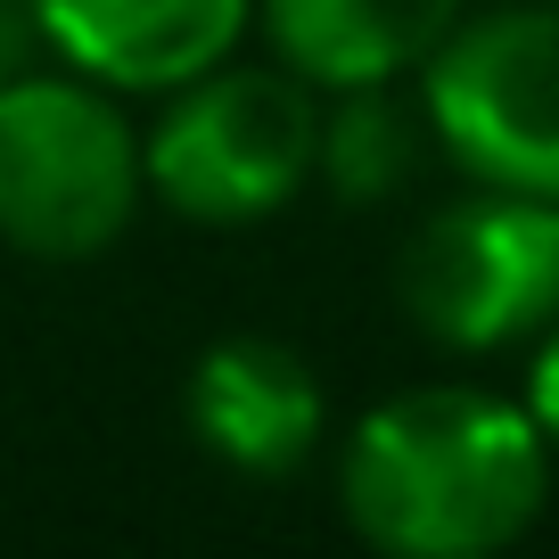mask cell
I'll list each match as a JSON object with an SVG mask.
<instances>
[{
  "label": "cell",
  "mask_w": 559,
  "mask_h": 559,
  "mask_svg": "<svg viewBox=\"0 0 559 559\" xmlns=\"http://www.w3.org/2000/svg\"><path fill=\"white\" fill-rule=\"evenodd\" d=\"M337 502L386 559H486L543 519L551 444L493 386H403L346 437Z\"/></svg>",
  "instance_id": "6da1fadb"
},
{
  "label": "cell",
  "mask_w": 559,
  "mask_h": 559,
  "mask_svg": "<svg viewBox=\"0 0 559 559\" xmlns=\"http://www.w3.org/2000/svg\"><path fill=\"white\" fill-rule=\"evenodd\" d=\"M148 198L140 123L91 74H25L0 91V239L41 263H83L132 230Z\"/></svg>",
  "instance_id": "7a4b0ae2"
},
{
  "label": "cell",
  "mask_w": 559,
  "mask_h": 559,
  "mask_svg": "<svg viewBox=\"0 0 559 559\" xmlns=\"http://www.w3.org/2000/svg\"><path fill=\"white\" fill-rule=\"evenodd\" d=\"M140 157H148L157 206L181 223H263L313 181L321 91L288 67H206L181 91H165L157 123L140 132Z\"/></svg>",
  "instance_id": "3957f363"
},
{
  "label": "cell",
  "mask_w": 559,
  "mask_h": 559,
  "mask_svg": "<svg viewBox=\"0 0 559 559\" xmlns=\"http://www.w3.org/2000/svg\"><path fill=\"white\" fill-rule=\"evenodd\" d=\"M419 116L469 181L559 198V9L461 17L419 67Z\"/></svg>",
  "instance_id": "277c9868"
},
{
  "label": "cell",
  "mask_w": 559,
  "mask_h": 559,
  "mask_svg": "<svg viewBox=\"0 0 559 559\" xmlns=\"http://www.w3.org/2000/svg\"><path fill=\"white\" fill-rule=\"evenodd\" d=\"M403 313L453 354L535 346L559 321V198L486 190L403 247Z\"/></svg>",
  "instance_id": "5b68a950"
},
{
  "label": "cell",
  "mask_w": 559,
  "mask_h": 559,
  "mask_svg": "<svg viewBox=\"0 0 559 559\" xmlns=\"http://www.w3.org/2000/svg\"><path fill=\"white\" fill-rule=\"evenodd\" d=\"M34 17L50 34V58H67L74 74L123 99H165L239 50L255 0H34Z\"/></svg>",
  "instance_id": "8992f818"
},
{
  "label": "cell",
  "mask_w": 559,
  "mask_h": 559,
  "mask_svg": "<svg viewBox=\"0 0 559 559\" xmlns=\"http://www.w3.org/2000/svg\"><path fill=\"white\" fill-rule=\"evenodd\" d=\"M181 412H190V437L214 461H230L239 477L305 469V453L330 428L313 362L297 346H280V337H223V346H206L190 370Z\"/></svg>",
  "instance_id": "52a82bcc"
},
{
  "label": "cell",
  "mask_w": 559,
  "mask_h": 559,
  "mask_svg": "<svg viewBox=\"0 0 559 559\" xmlns=\"http://www.w3.org/2000/svg\"><path fill=\"white\" fill-rule=\"evenodd\" d=\"M255 17L288 74L313 91H354L419 74L469 17V0H255Z\"/></svg>",
  "instance_id": "ba28073f"
},
{
  "label": "cell",
  "mask_w": 559,
  "mask_h": 559,
  "mask_svg": "<svg viewBox=\"0 0 559 559\" xmlns=\"http://www.w3.org/2000/svg\"><path fill=\"white\" fill-rule=\"evenodd\" d=\"M321 157L313 174L330 181L346 206H370V198L403 190L419 140H428V116L395 99V83H354V91H321Z\"/></svg>",
  "instance_id": "9c48e42d"
},
{
  "label": "cell",
  "mask_w": 559,
  "mask_h": 559,
  "mask_svg": "<svg viewBox=\"0 0 559 559\" xmlns=\"http://www.w3.org/2000/svg\"><path fill=\"white\" fill-rule=\"evenodd\" d=\"M519 403L535 412V428H543V444L559 453V321L535 337V354H526V386H519Z\"/></svg>",
  "instance_id": "30bf717a"
},
{
  "label": "cell",
  "mask_w": 559,
  "mask_h": 559,
  "mask_svg": "<svg viewBox=\"0 0 559 559\" xmlns=\"http://www.w3.org/2000/svg\"><path fill=\"white\" fill-rule=\"evenodd\" d=\"M41 50H50V34H41L34 0H0V91L25 83L41 67Z\"/></svg>",
  "instance_id": "8fae6325"
}]
</instances>
